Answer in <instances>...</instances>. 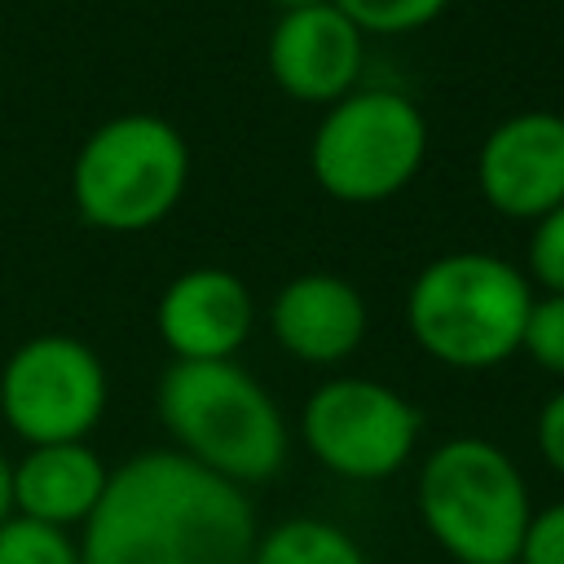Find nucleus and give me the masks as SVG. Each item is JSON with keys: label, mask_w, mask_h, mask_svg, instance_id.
<instances>
[{"label": "nucleus", "mask_w": 564, "mask_h": 564, "mask_svg": "<svg viewBox=\"0 0 564 564\" xmlns=\"http://www.w3.org/2000/svg\"><path fill=\"white\" fill-rule=\"evenodd\" d=\"M256 538L247 489L176 449H145L110 471L79 564H251Z\"/></svg>", "instance_id": "nucleus-1"}, {"label": "nucleus", "mask_w": 564, "mask_h": 564, "mask_svg": "<svg viewBox=\"0 0 564 564\" xmlns=\"http://www.w3.org/2000/svg\"><path fill=\"white\" fill-rule=\"evenodd\" d=\"M176 454L247 489L286 463V419L238 361H172L154 392Z\"/></svg>", "instance_id": "nucleus-2"}, {"label": "nucleus", "mask_w": 564, "mask_h": 564, "mask_svg": "<svg viewBox=\"0 0 564 564\" xmlns=\"http://www.w3.org/2000/svg\"><path fill=\"white\" fill-rule=\"evenodd\" d=\"M529 308L533 295L524 273L485 251L432 260L405 295L414 344L454 370H489L520 352Z\"/></svg>", "instance_id": "nucleus-3"}, {"label": "nucleus", "mask_w": 564, "mask_h": 564, "mask_svg": "<svg viewBox=\"0 0 564 564\" xmlns=\"http://www.w3.org/2000/svg\"><path fill=\"white\" fill-rule=\"evenodd\" d=\"M414 502L427 538L458 564H516L533 516L520 467L485 436L441 441L423 458Z\"/></svg>", "instance_id": "nucleus-4"}, {"label": "nucleus", "mask_w": 564, "mask_h": 564, "mask_svg": "<svg viewBox=\"0 0 564 564\" xmlns=\"http://www.w3.org/2000/svg\"><path fill=\"white\" fill-rule=\"evenodd\" d=\"M189 150L159 115H119L101 123L75 154L70 198L75 212L110 234L159 225L185 194Z\"/></svg>", "instance_id": "nucleus-5"}, {"label": "nucleus", "mask_w": 564, "mask_h": 564, "mask_svg": "<svg viewBox=\"0 0 564 564\" xmlns=\"http://www.w3.org/2000/svg\"><path fill=\"white\" fill-rule=\"evenodd\" d=\"M427 123L419 106L392 88L339 97L313 132V176L339 203L392 198L419 172Z\"/></svg>", "instance_id": "nucleus-6"}, {"label": "nucleus", "mask_w": 564, "mask_h": 564, "mask_svg": "<svg viewBox=\"0 0 564 564\" xmlns=\"http://www.w3.org/2000/svg\"><path fill=\"white\" fill-rule=\"evenodd\" d=\"M0 414L26 445L84 441L106 414V366L75 335H35L0 370Z\"/></svg>", "instance_id": "nucleus-7"}, {"label": "nucleus", "mask_w": 564, "mask_h": 564, "mask_svg": "<svg viewBox=\"0 0 564 564\" xmlns=\"http://www.w3.org/2000/svg\"><path fill=\"white\" fill-rule=\"evenodd\" d=\"M300 432L326 471L344 480H388L414 454L423 419L397 388L344 375L308 397Z\"/></svg>", "instance_id": "nucleus-8"}, {"label": "nucleus", "mask_w": 564, "mask_h": 564, "mask_svg": "<svg viewBox=\"0 0 564 564\" xmlns=\"http://www.w3.org/2000/svg\"><path fill=\"white\" fill-rule=\"evenodd\" d=\"M480 194L511 220H542L564 203V115L524 110L498 123L476 159Z\"/></svg>", "instance_id": "nucleus-9"}, {"label": "nucleus", "mask_w": 564, "mask_h": 564, "mask_svg": "<svg viewBox=\"0 0 564 564\" xmlns=\"http://www.w3.org/2000/svg\"><path fill=\"white\" fill-rule=\"evenodd\" d=\"M154 322L176 361H234L251 335L256 304L238 273L189 269L167 282Z\"/></svg>", "instance_id": "nucleus-10"}, {"label": "nucleus", "mask_w": 564, "mask_h": 564, "mask_svg": "<svg viewBox=\"0 0 564 564\" xmlns=\"http://www.w3.org/2000/svg\"><path fill=\"white\" fill-rule=\"evenodd\" d=\"M269 70L295 101H339L361 70V31L335 9L313 4L282 13L269 35Z\"/></svg>", "instance_id": "nucleus-11"}, {"label": "nucleus", "mask_w": 564, "mask_h": 564, "mask_svg": "<svg viewBox=\"0 0 564 564\" xmlns=\"http://www.w3.org/2000/svg\"><path fill=\"white\" fill-rule=\"evenodd\" d=\"M269 326L291 357L335 366L366 339V300L339 273H300L278 291Z\"/></svg>", "instance_id": "nucleus-12"}, {"label": "nucleus", "mask_w": 564, "mask_h": 564, "mask_svg": "<svg viewBox=\"0 0 564 564\" xmlns=\"http://www.w3.org/2000/svg\"><path fill=\"white\" fill-rule=\"evenodd\" d=\"M106 480L110 467L88 441L26 445V454L13 463V516L70 533V524H84L97 511Z\"/></svg>", "instance_id": "nucleus-13"}, {"label": "nucleus", "mask_w": 564, "mask_h": 564, "mask_svg": "<svg viewBox=\"0 0 564 564\" xmlns=\"http://www.w3.org/2000/svg\"><path fill=\"white\" fill-rule=\"evenodd\" d=\"M251 564H366V551L330 520L291 516L256 538Z\"/></svg>", "instance_id": "nucleus-14"}, {"label": "nucleus", "mask_w": 564, "mask_h": 564, "mask_svg": "<svg viewBox=\"0 0 564 564\" xmlns=\"http://www.w3.org/2000/svg\"><path fill=\"white\" fill-rule=\"evenodd\" d=\"M0 564H79V542L66 529L9 516L0 524Z\"/></svg>", "instance_id": "nucleus-15"}, {"label": "nucleus", "mask_w": 564, "mask_h": 564, "mask_svg": "<svg viewBox=\"0 0 564 564\" xmlns=\"http://www.w3.org/2000/svg\"><path fill=\"white\" fill-rule=\"evenodd\" d=\"M361 35H401L414 26H427L449 0H330Z\"/></svg>", "instance_id": "nucleus-16"}, {"label": "nucleus", "mask_w": 564, "mask_h": 564, "mask_svg": "<svg viewBox=\"0 0 564 564\" xmlns=\"http://www.w3.org/2000/svg\"><path fill=\"white\" fill-rule=\"evenodd\" d=\"M520 348L533 357V366H542L546 375L564 379V295L533 300V308L524 317Z\"/></svg>", "instance_id": "nucleus-17"}, {"label": "nucleus", "mask_w": 564, "mask_h": 564, "mask_svg": "<svg viewBox=\"0 0 564 564\" xmlns=\"http://www.w3.org/2000/svg\"><path fill=\"white\" fill-rule=\"evenodd\" d=\"M529 269L546 286V295H564V203L538 220L529 242Z\"/></svg>", "instance_id": "nucleus-18"}, {"label": "nucleus", "mask_w": 564, "mask_h": 564, "mask_svg": "<svg viewBox=\"0 0 564 564\" xmlns=\"http://www.w3.org/2000/svg\"><path fill=\"white\" fill-rule=\"evenodd\" d=\"M516 564H564V498L529 516Z\"/></svg>", "instance_id": "nucleus-19"}, {"label": "nucleus", "mask_w": 564, "mask_h": 564, "mask_svg": "<svg viewBox=\"0 0 564 564\" xmlns=\"http://www.w3.org/2000/svg\"><path fill=\"white\" fill-rule=\"evenodd\" d=\"M538 449H542L546 467L564 480V388L555 397H546V405L538 410Z\"/></svg>", "instance_id": "nucleus-20"}, {"label": "nucleus", "mask_w": 564, "mask_h": 564, "mask_svg": "<svg viewBox=\"0 0 564 564\" xmlns=\"http://www.w3.org/2000/svg\"><path fill=\"white\" fill-rule=\"evenodd\" d=\"M13 516V463L0 454V524Z\"/></svg>", "instance_id": "nucleus-21"}, {"label": "nucleus", "mask_w": 564, "mask_h": 564, "mask_svg": "<svg viewBox=\"0 0 564 564\" xmlns=\"http://www.w3.org/2000/svg\"><path fill=\"white\" fill-rule=\"evenodd\" d=\"M282 13H295V9H313V4H330V0H273Z\"/></svg>", "instance_id": "nucleus-22"}]
</instances>
